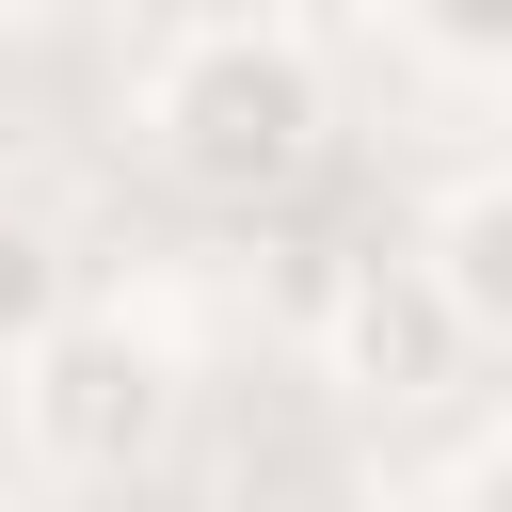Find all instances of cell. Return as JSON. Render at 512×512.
Wrapping results in <instances>:
<instances>
[{
    "label": "cell",
    "instance_id": "9c48e42d",
    "mask_svg": "<svg viewBox=\"0 0 512 512\" xmlns=\"http://www.w3.org/2000/svg\"><path fill=\"white\" fill-rule=\"evenodd\" d=\"M304 512H352V496H304Z\"/></svg>",
    "mask_w": 512,
    "mask_h": 512
},
{
    "label": "cell",
    "instance_id": "7a4b0ae2",
    "mask_svg": "<svg viewBox=\"0 0 512 512\" xmlns=\"http://www.w3.org/2000/svg\"><path fill=\"white\" fill-rule=\"evenodd\" d=\"M16 400V448L48 480H144L176 448V336L128 320V304H64V336L0 384Z\"/></svg>",
    "mask_w": 512,
    "mask_h": 512
},
{
    "label": "cell",
    "instance_id": "52a82bcc",
    "mask_svg": "<svg viewBox=\"0 0 512 512\" xmlns=\"http://www.w3.org/2000/svg\"><path fill=\"white\" fill-rule=\"evenodd\" d=\"M416 32H432L448 64H496V80H512V0H416Z\"/></svg>",
    "mask_w": 512,
    "mask_h": 512
},
{
    "label": "cell",
    "instance_id": "3957f363",
    "mask_svg": "<svg viewBox=\"0 0 512 512\" xmlns=\"http://www.w3.org/2000/svg\"><path fill=\"white\" fill-rule=\"evenodd\" d=\"M464 352H480V336H464V304H448L432 256H352V272L320 288V384H352L368 416L432 400Z\"/></svg>",
    "mask_w": 512,
    "mask_h": 512
},
{
    "label": "cell",
    "instance_id": "8992f818",
    "mask_svg": "<svg viewBox=\"0 0 512 512\" xmlns=\"http://www.w3.org/2000/svg\"><path fill=\"white\" fill-rule=\"evenodd\" d=\"M432 512H512V416L448 448V480H432Z\"/></svg>",
    "mask_w": 512,
    "mask_h": 512
},
{
    "label": "cell",
    "instance_id": "5b68a950",
    "mask_svg": "<svg viewBox=\"0 0 512 512\" xmlns=\"http://www.w3.org/2000/svg\"><path fill=\"white\" fill-rule=\"evenodd\" d=\"M64 304H80V272H64V240L32 224V208H0V384L64 336Z\"/></svg>",
    "mask_w": 512,
    "mask_h": 512
},
{
    "label": "cell",
    "instance_id": "ba28073f",
    "mask_svg": "<svg viewBox=\"0 0 512 512\" xmlns=\"http://www.w3.org/2000/svg\"><path fill=\"white\" fill-rule=\"evenodd\" d=\"M256 16H288V32H320V48H352V32H416V0H256Z\"/></svg>",
    "mask_w": 512,
    "mask_h": 512
},
{
    "label": "cell",
    "instance_id": "6da1fadb",
    "mask_svg": "<svg viewBox=\"0 0 512 512\" xmlns=\"http://www.w3.org/2000/svg\"><path fill=\"white\" fill-rule=\"evenodd\" d=\"M320 144H336V48L288 32V16H256V0L240 16H192L160 48V80H144V160L192 208H224V224L288 208L320 176Z\"/></svg>",
    "mask_w": 512,
    "mask_h": 512
},
{
    "label": "cell",
    "instance_id": "277c9868",
    "mask_svg": "<svg viewBox=\"0 0 512 512\" xmlns=\"http://www.w3.org/2000/svg\"><path fill=\"white\" fill-rule=\"evenodd\" d=\"M416 256L448 272V304H464V336L480 352H512V160H480L432 224H416Z\"/></svg>",
    "mask_w": 512,
    "mask_h": 512
}]
</instances>
